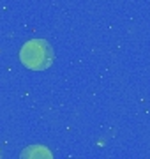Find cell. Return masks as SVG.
<instances>
[{
    "mask_svg": "<svg viewBox=\"0 0 150 159\" xmlns=\"http://www.w3.org/2000/svg\"><path fill=\"white\" fill-rule=\"evenodd\" d=\"M20 60L32 71H44L53 64V48L44 39L27 41L20 50Z\"/></svg>",
    "mask_w": 150,
    "mask_h": 159,
    "instance_id": "cell-1",
    "label": "cell"
},
{
    "mask_svg": "<svg viewBox=\"0 0 150 159\" xmlns=\"http://www.w3.org/2000/svg\"><path fill=\"white\" fill-rule=\"evenodd\" d=\"M20 159H53V156L44 145H30L21 152Z\"/></svg>",
    "mask_w": 150,
    "mask_h": 159,
    "instance_id": "cell-2",
    "label": "cell"
}]
</instances>
